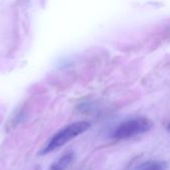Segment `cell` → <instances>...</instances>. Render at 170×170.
I'll use <instances>...</instances> for the list:
<instances>
[{
	"label": "cell",
	"instance_id": "obj_1",
	"mask_svg": "<svg viewBox=\"0 0 170 170\" xmlns=\"http://www.w3.org/2000/svg\"><path fill=\"white\" fill-rule=\"evenodd\" d=\"M91 124L89 121H77L73 122L71 125H68L67 126L63 127L61 130L58 131L54 136L51 138V140L46 145V147L42 150L41 154L50 153L51 151L55 150L61 146L65 145L70 140H72L79 136L80 134L86 132L88 130H90Z\"/></svg>",
	"mask_w": 170,
	"mask_h": 170
},
{
	"label": "cell",
	"instance_id": "obj_2",
	"mask_svg": "<svg viewBox=\"0 0 170 170\" xmlns=\"http://www.w3.org/2000/svg\"><path fill=\"white\" fill-rule=\"evenodd\" d=\"M152 122L145 118H137L128 120L120 124L113 132V137L118 139H125L139 135L151 130Z\"/></svg>",
	"mask_w": 170,
	"mask_h": 170
},
{
	"label": "cell",
	"instance_id": "obj_3",
	"mask_svg": "<svg viewBox=\"0 0 170 170\" xmlns=\"http://www.w3.org/2000/svg\"><path fill=\"white\" fill-rule=\"evenodd\" d=\"M75 158L76 155L73 151L68 152V153L61 156L56 162L53 163V165L51 166V170H67L75 161Z\"/></svg>",
	"mask_w": 170,
	"mask_h": 170
},
{
	"label": "cell",
	"instance_id": "obj_4",
	"mask_svg": "<svg viewBox=\"0 0 170 170\" xmlns=\"http://www.w3.org/2000/svg\"><path fill=\"white\" fill-rule=\"evenodd\" d=\"M168 165L162 160H149L142 163L135 170H167Z\"/></svg>",
	"mask_w": 170,
	"mask_h": 170
},
{
	"label": "cell",
	"instance_id": "obj_5",
	"mask_svg": "<svg viewBox=\"0 0 170 170\" xmlns=\"http://www.w3.org/2000/svg\"><path fill=\"white\" fill-rule=\"evenodd\" d=\"M167 130H168V131L170 132V124H169V125H167Z\"/></svg>",
	"mask_w": 170,
	"mask_h": 170
}]
</instances>
